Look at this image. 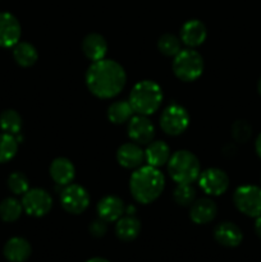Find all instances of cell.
I'll use <instances>...</instances> for the list:
<instances>
[{
  "label": "cell",
  "mask_w": 261,
  "mask_h": 262,
  "mask_svg": "<svg viewBox=\"0 0 261 262\" xmlns=\"http://www.w3.org/2000/svg\"><path fill=\"white\" fill-rule=\"evenodd\" d=\"M163 90L156 82L145 79L132 87L129 94V104L135 114L151 115L159 110L163 102Z\"/></svg>",
  "instance_id": "obj_3"
},
{
  "label": "cell",
  "mask_w": 261,
  "mask_h": 262,
  "mask_svg": "<svg viewBox=\"0 0 261 262\" xmlns=\"http://www.w3.org/2000/svg\"><path fill=\"white\" fill-rule=\"evenodd\" d=\"M174 74L183 82H193L204 72V59L194 49H182L173 59L171 64Z\"/></svg>",
  "instance_id": "obj_5"
},
{
  "label": "cell",
  "mask_w": 261,
  "mask_h": 262,
  "mask_svg": "<svg viewBox=\"0 0 261 262\" xmlns=\"http://www.w3.org/2000/svg\"><path fill=\"white\" fill-rule=\"evenodd\" d=\"M170 156V148L164 141H151L145 150V161L147 165L158 169L168 164Z\"/></svg>",
  "instance_id": "obj_21"
},
{
  "label": "cell",
  "mask_w": 261,
  "mask_h": 262,
  "mask_svg": "<svg viewBox=\"0 0 261 262\" xmlns=\"http://www.w3.org/2000/svg\"><path fill=\"white\" fill-rule=\"evenodd\" d=\"M32 248L30 242L22 237H13L3 248L4 257L9 262H25L30 258Z\"/></svg>",
  "instance_id": "obj_20"
},
{
  "label": "cell",
  "mask_w": 261,
  "mask_h": 262,
  "mask_svg": "<svg viewBox=\"0 0 261 262\" xmlns=\"http://www.w3.org/2000/svg\"><path fill=\"white\" fill-rule=\"evenodd\" d=\"M60 205L69 214H82L90 205L89 192L79 184H68L60 191Z\"/></svg>",
  "instance_id": "obj_9"
},
{
  "label": "cell",
  "mask_w": 261,
  "mask_h": 262,
  "mask_svg": "<svg viewBox=\"0 0 261 262\" xmlns=\"http://www.w3.org/2000/svg\"><path fill=\"white\" fill-rule=\"evenodd\" d=\"M20 23L12 13H0V48H13L19 42Z\"/></svg>",
  "instance_id": "obj_12"
},
{
  "label": "cell",
  "mask_w": 261,
  "mask_h": 262,
  "mask_svg": "<svg viewBox=\"0 0 261 262\" xmlns=\"http://www.w3.org/2000/svg\"><path fill=\"white\" fill-rule=\"evenodd\" d=\"M82 51L84 56L92 63L101 60L107 53V42L104 36L100 33H89L82 41Z\"/></svg>",
  "instance_id": "obj_19"
},
{
  "label": "cell",
  "mask_w": 261,
  "mask_h": 262,
  "mask_svg": "<svg viewBox=\"0 0 261 262\" xmlns=\"http://www.w3.org/2000/svg\"><path fill=\"white\" fill-rule=\"evenodd\" d=\"M255 148H256V152H257V155L261 158V133L257 136V138H256Z\"/></svg>",
  "instance_id": "obj_34"
},
{
  "label": "cell",
  "mask_w": 261,
  "mask_h": 262,
  "mask_svg": "<svg viewBox=\"0 0 261 262\" xmlns=\"http://www.w3.org/2000/svg\"><path fill=\"white\" fill-rule=\"evenodd\" d=\"M117 161L125 169H137L145 161V151L135 142L123 143L117 150Z\"/></svg>",
  "instance_id": "obj_14"
},
{
  "label": "cell",
  "mask_w": 261,
  "mask_h": 262,
  "mask_svg": "<svg viewBox=\"0 0 261 262\" xmlns=\"http://www.w3.org/2000/svg\"><path fill=\"white\" fill-rule=\"evenodd\" d=\"M165 187L164 174L151 165L140 166L132 173L129 179L130 194L135 201L148 205L158 200Z\"/></svg>",
  "instance_id": "obj_2"
},
{
  "label": "cell",
  "mask_w": 261,
  "mask_h": 262,
  "mask_svg": "<svg viewBox=\"0 0 261 262\" xmlns=\"http://www.w3.org/2000/svg\"><path fill=\"white\" fill-rule=\"evenodd\" d=\"M173 199L179 206H191L196 200V189L192 187V183L177 184L173 192Z\"/></svg>",
  "instance_id": "obj_29"
},
{
  "label": "cell",
  "mask_w": 261,
  "mask_h": 262,
  "mask_svg": "<svg viewBox=\"0 0 261 262\" xmlns=\"http://www.w3.org/2000/svg\"><path fill=\"white\" fill-rule=\"evenodd\" d=\"M207 37L206 26L199 19H189L181 28V41L188 48L194 49L202 45Z\"/></svg>",
  "instance_id": "obj_16"
},
{
  "label": "cell",
  "mask_w": 261,
  "mask_h": 262,
  "mask_svg": "<svg viewBox=\"0 0 261 262\" xmlns=\"http://www.w3.org/2000/svg\"><path fill=\"white\" fill-rule=\"evenodd\" d=\"M86 86L99 99H113L118 96L127 83V73L118 61L101 59L87 68Z\"/></svg>",
  "instance_id": "obj_1"
},
{
  "label": "cell",
  "mask_w": 261,
  "mask_h": 262,
  "mask_svg": "<svg viewBox=\"0 0 261 262\" xmlns=\"http://www.w3.org/2000/svg\"><path fill=\"white\" fill-rule=\"evenodd\" d=\"M199 186L209 196H220L229 188V177L219 168H209L201 171L197 178Z\"/></svg>",
  "instance_id": "obj_10"
},
{
  "label": "cell",
  "mask_w": 261,
  "mask_h": 262,
  "mask_svg": "<svg viewBox=\"0 0 261 262\" xmlns=\"http://www.w3.org/2000/svg\"><path fill=\"white\" fill-rule=\"evenodd\" d=\"M257 91H258V94L261 95V78L258 79V83H257Z\"/></svg>",
  "instance_id": "obj_36"
},
{
  "label": "cell",
  "mask_w": 261,
  "mask_h": 262,
  "mask_svg": "<svg viewBox=\"0 0 261 262\" xmlns=\"http://www.w3.org/2000/svg\"><path fill=\"white\" fill-rule=\"evenodd\" d=\"M251 135H252V128H251L250 123L246 120L240 119L235 120L232 125V137L234 141L240 143H245L250 140Z\"/></svg>",
  "instance_id": "obj_31"
},
{
  "label": "cell",
  "mask_w": 261,
  "mask_h": 262,
  "mask_svg": "<svg viewBox=\"0 0 261 262\" xmlns=\"http://www.w3.org/2000/svg\"><path fill=\"white\" fill-rule=\"evenodd\" d=\"M89 232L92 237L102 238L107 232V223L97 217V219L92 220L91 224L89 225Z\"/></svg>",
  "instance_id": "obj_32"
},
{
  "label": "cell",
  "mask_w": 261,
  "mask_h": 262,
  "mask_svg": "<svg viewBox=\"0 0 261 262\" xmlns=\"http://www.w3.org/2000/svg\"><path fill=\"white\" fill-rule=\"evenodd\" d=\"M49 173L56 186L66 187L73 182L76 177V168L69 159L56 158L51 161Z\"/></svg>",
  "instance_id": "obj_17"
},
{
  "label": "cell",
  "mask_w": 261,
  "mask_h": 262,
  "mask_svg": "<svg viewBox=\"0 0 261 262\" xmlns=\"http://www.w3.org/2000/svg\"><path fill=\"white\" fill-rule=\"evenodd\" d=\"M189 114L182 105L171 104L160 115V127L168 136H179L188 128Z\"/></svg>",
  "instance_id": "obj_7"
},
{
  "label": "cell",
  "mask_w": 261,
  "mask_h": 262,
  "mask_svg": "<svg viewBox=\"0 0 261 262\" xmlns=\"http://www.w3.org/2000/svg\"><path fill=\"white\" fill-rule=\"evenodd\" d=\"M181 38L177 37L171 33H164L158 40V49L163 55L165 56H176L182 50Z\"/></svg>",
  "instance_id": "obj_28"
},
{
  "label": "cell",
  "mask_w": 261,
  "mask_h": 262,
  "mask_svg": "<svg viewBox=\"0 0 261 262\" xmlns=\"http://www.w3.org/2000/svg\"><path fill=\"white\" fill-rule=\"evenodd\" d=\"M155 136V128L146 115L136 114L128 120V137L137 145L147 146Z\"/></svg>",
  "instance_id": "obj_11"
},
{
  "label": "cell",
  "mask_w": 261,
  "mask_h": 262,
  "mask_svg": "<svg viewBox=\"0 0 261 262\" xmlns=\"http://www.w3.org/2000/svg\"><path fill=\"white\" fill-rule=\"evenodd\" d=\"M8 188L13 194H25L30 189L28 178L20 171H14L8 178Z\"/></svg>",
  "instance_id": "obj_30"
},
{
  "label": "cell",
  "mask_w": 261,
  "mask_h": 262,
  "mask_svg": "<svg viewBox=\"0 0 261 262\" xmlns=\"http://www.w3.org/2000/svg\"><path fill=\"white\" fill-rule=\"evenodd\" d=\"M233 202L240 212L248 217L261 216V187L245 184L238 187L233 194Z\"/></svg>",
  "instance_id": "obj_6"
},
{
  "label": "cell",
  "mask_w": 261,
  "mask_h": 262,
  "mask_svg": "<svg viewBox=\"0 0 261 262\" xmlns=\"http://www.w3.org/2000/svg\"><path fill=\"white\" fill-rule=\"evenodd\" d=\"M13 58L18 66L28 68L37 61L38 53L32 43L23 41L13 46Z\"/></svg>",
  "instance_id": "obj_23"
},
{
  "label": "cell",
  "mask_w": 261,
  "mask_h": 262,
  "mask_svg": "<svg viewBox=\"0 0 261 262\" xmlns=\"http://www.w3.org/2000/svg\"><path fill=\"white\" fill-rule=\"evenodd\" d=\"M86 262H110V261H107L106 258H102V257H94V258H90V260H87Z\"/></svg>",
  "instance_id": "obj_35"
},
{
  "label": "cell",
  "mask_w": 261,
  "mask_h": 262,
  "mask_svg": "<svg viewBox=\"0 0 261 262\" xmlns=\"http://www.w3.org/2000/svg\"><path fill=\"white\" fill-rule=\"evenodd\" d=\"M214 238L223 247L234 248L242 243L243 233L237 224L232 222H223L214 229Z\"/></svg>",
  "instance_id": "obj_15"
},
{
  "label": "cell",
  "mask_w": 261,
  "mask_h": 262,
  "mask_svg": "<svg viewBox=\"0 0 261 262\" xmlns=\"http://www.w3.org/2000/svg\"><path fill=\"white\" fill-rule=\"evenodd\" d=\"M168 173L177 184L193 183L201 173V165L197 156L191 151L179 150L169 159Z\"/></svg>",
  "instance_id": "obj_4"
},
{
  "label": "cell",
  "mask_w": 261,
  "mask_h": 262,
  "mask_svg": "<svg viewBox=\"0 0 261 262\" xmlns=\"http://www.w3.org/2000/svg\"><path fill=\"white\" fill-rule=\"evenodd\" d=\"M133 114H135V112H133L129 101H123V100L114 101L113 104H110L106 112L107 119L113 124H124V123H128V120L133 117Z\"/></svg>",
  "instance_id": "obj_24"
},
{
  "label": "cell",
  "mask_w": 261,
  "mask_h": 262,
  "mask_svg": "<svg viewBox=\"0 0 261 262\" xmlns=\"http://www.w3.org/2000/svg\"><path fill=\"white\" fill-rule=\"evenodd\" d=\"M0 129L13 136L19 135L22 129V118L19 113L13 109H7L0 113Z\"/></svg>",
  "instance_id": "obj_25"
},
{
  "label": "cell",
  "mask_w": 261,
  "mask_h": 262,
  "mask_svg": "<svg viewBox=\"0 0 261 262\" xmlns=\"http://www.w3.org/2000/svg\"><path fill=\"white\" fill-rule=\"evenodd\" d=\"M255 232L257 234V237L261 239V216L256 217L255 220Z\"/></svg>",
  "instance_id": "obj_33"
},
{
  "label": "cell",
  "mask_w": 261,
  "mask_h": 262,
  "mask_svg": "<svg viewBox=\"0 0 261 262\" xmlns=\"http://www.w3.org/2000/svg\"><path fill=\"white\" fill-rule=\"evenodd\" d=\"M18 151V141L15 136L9 133H0V164L8 163Z\"/></svg>",
  "instance_id": "obj_27"
},
{
  "label": "cell",
  "mask_w": 261,
  "mask_h": 262,
  "mask_svg": "<svg viewBox=\"0 0 261 262\" xmlns=\"http://www.w3.org/2000/svg\"><path fill=\"white\" fill-rule=\"evenodd\" d=\"M23 211L33 217H42L49 214L53 207L50 193L42 188H30L22 194Z\"/></svg>",
  "instance_id": "obj_8"
},
{
  "label": "cell",
  "mask_w": 261,
  "mask_h": 262,
  "mask_svg": "<svg viewBox=\"0 0 261 262\" xmlns=\"http://www.w3.org/2000/svg\"><path fill=\"white\" fill-rule=\"evenodd\" d=\"M115 223V234L123 242L135 241L141 233V222L135 215H125Z\"/></svg>",
  "instance_id": "obj_22"
},
{
  "label": "cell",
  "mask_w": 261,
  "mask_h": 262,
  "mask_svg": "<svg viewBox=\"0 0 261 262\" xmlns=\"http://www.w3.org/2000/svg\"><path fill=\"white\" fill-rule=\"evenodd\" d=\"M217 214V206L211 199H200L194 200L193 204L189 209V219L194 224H209L215 219Z\"/></svg>",
  "instance_id": "obj_18"
},
{
  "label": "cell",
  "mask_w": 261,
  "mask_h": 262,
  "mask_svg": "<svg viewBox=\"0 0 261 262\" xmlns=\"http://www.w3.org/2000/svg\"><path fill=\"white\" fill-rule=\"evenodd\" d=\"M96 211L100 219L105 220L106 223H114L124 215L125 205L118 196L107 194L97 202Z\"/></svg>",
  "instance_id": "obj_13"
},
{
  "label": "cell",
  "mask_w": 261,
  "mask_h": 262,
  "mask_svg": "<svg viewBox=\"0 0 261 262\" xmlns=\"http://www.w3.org/2000/svg\"><path fill=\"white\" fill-rule=\"evenodd\" d=\"M23 212L22 202L18 200L13 199V197H8V199L3 200L0 202V217L3 222L5 223H13L20 217Z\"/></svg>",
  "instance_id": "obj_26"
}]
</instances>
